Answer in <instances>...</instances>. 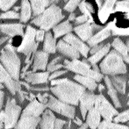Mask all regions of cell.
Returning <instances> with one entry per match:
<instances>
[{
    "instance_id": "cell-1",
    "label": "cell",
    "mask_w": 129,
    "mask_h": 129,
    "mask_svg": "<svg viewBox=\"0 0 129 129\" xmlns=\"http://www.w3.org/2000/svg\"><path fill=\"white\" fill-rule=\"evenodd\" d=\"M50 90L52 93L62 102L72 105H79L81 96L87 90L77 82H73L67 78L51 80Z\"/></svg>"
},
{
    "instance_id": "cell-2",
    "label": "cell",
    "mask_w": 129,
    "mask_h": 129,
    "mask_svg": "<svg viewBox=\"0 0 129 129\" xmlns=\"http://www.w3.org/2000/svg\"><path fill=\"white\" fill-rule=\"evenodd\" d=\"M48 108L46 104L34 100L25 107L20 118L13 129H37L42 113Z\"/></svg>"
},
{
    "instance_id": "cell-3",
    "label": "cell",
    "mask_w": 129,
    "mask_h": 129,
    "mask_svg": "<svg viewBox=\"0 0 129 129\" xmlns=\"http://www.w3.org/2000/svg\"><path fill=\"white\" fill-rule=\"evenodd\" d=\"M99 68L101 73L107 76L125 75L127 71L123 56L116 50H112L106 54Z\"/></svg>"
},
{
    "instance_id": "cell-4",
    "label": "cell",
    "mask_w": 129,
    "mask_h": 129,
    "mask_svg": "<svg viewBox=\"0 0 129 129\" xmlns=\"http://www.w3.org/2000/svg\"><path fill=\"white\" fill-rule=\"evenodd\" d=\"M63 18L64 16L61 12V9L53 4L42 13L36 16L35 19L32 20V23L41 29L48 31L51 28H54L56 25H58V23L61 21Z\"/></svg>"
},
{
    "instance_id": "cell-5",
    "label": "cell",
    "mask_w": 129,
    "mask_h": 129,
    "mask_svg": "<svg viewBox=\"0 0 129 129\" xmlns=\"http://www.w3.org/2000/svg\"><path fill=\"white\" fill-rule=\"evenodd\" d=\"M0 62L13 79L19 81L20 77V59L18 56L15 48L9 42L2 50L0 54Z\"/></svg>"
},
{
    "instance_id": "cell-6",
    "label": "cell",
    "mask_w": 129,
    "mask_h": 129,
    "mask_svg": "<svg viewBox=\"0 0 129 129\" xmlns=\"http://www.w3.org/2000/svg\"><path fill=\"white\" fill-rule=\"evenodd\" d=\"M22 109L17 105L14 99H7L5 107L4 110V118H5V129L14 128L20 118Z\"/></svg>"
},
{
    "instance_id": "cell-7",
    "label": "cell",
    "mask_w": 129,
    "mask_h": 129,
    "mask_svg": "<svg viewBox=\"0 0 129 129\" xmlns=\"http://www.w3.org/2000/svg\"><path fill=\"white\" fill-rule=\"evenodd\" d=\"M36 29L31 26H26V31L23 35V40L21 44L18 47L17 51L19 53L26 54V55H31L33 53L37 50L38 43H36Z\"/></svg>"
},
{
    "instance_id": "cell-8",
    "label": "cell",
    "mask_w": 129,
    "mask_h": 129,
    "mask_svg": "<svg viewBox=\"0 0 129 129\" xmlns=\"http://www.w3.org/2000/svg\"><path fill=\"white\" fill-rule=\"evenodd\" d=\"M47 106L52 110L53 112H56L58 114L67 117L69 119H74L76 115V108L75 105H70L65 102H62L56 97L49 96L48 100L47 103Z\"/></svg>"
},
{
    "instance_id": "cell-9",
    "label": "cell",
    "mask_w": 129,
    "mask_h": 129,
    "mask_svg": "<svg viewBox=\"0 0 129 129\" xmlns=\"http://www.w3.org/2000/svg\"><path fill=\"white\" fill-rule=\"evenodd\" d=\"M95 108L99 112L103 119L106 120H113L114 117L119 113L116 107L109 102L102 94L97 95Z\"/></svg>"
},
{
    "instance_id": "cell-10",
    "label": "cell",
    "mask_w": 129,
    "mask_h": 129,
    "mask_svg": "<svg viewBox=\"0 0 129 129\" xmlns=\"http://www.w3.org/2000/svg\"><path fill=\"white\" fill-rule=\"evenodd\" d=\"M5 86L13 95L20 90V83L13 79L0 62V90L5 88Z\"/></svg>"
},
{
    "instance_id": "cell-11",
    "label": "cell",
    "mask_w": 129,
    "mask_h": 129,
    "mask_svg": "<svg viewBox=\"0 0 129 129\" xmlns=\"http://www.w3.org/2000/svg\"><path fill=\"white\" fill-rule=\"evenodd\" d=\"M63 64H64V68L78 75L90 77L92 71L90 64H88L85 61H80L78 59H72V61L64 60Z\"/></svg>"
},
{
    "instance_id": "cell-12",
    "label": "cell",
    "mask_w": 129,
    "mask_h": 129,
    "mask_svg": "<svg viewBox=\"0 0 129 129\" xmlns=\"http://www.w3.org/2000/svg\"><path fill=\"white\" fill-rule=\"evenodd\" d=\"M96 99H97V95L94 94L93 91L86 90L81 96V99L79 101V108L81 112L83 119H86V116L88 112L91 108L95 107Z\"/></svg>"
},
{
    "instance_id": "cell-13",
    "label": "cell",
    "mask_w": 129,
    "mask_h": 129,
    "mask_svg": "<svg viewBox=\"0 0 129 129\" xmlns=\"http://www.w3.org/2000/svg\"><path fill=\"white\" fill-rule=\"evenodd\" d=\"M63 41H65L66 42H68V43H70V45H72L76 49L79 51V53L83 56V57H87L89 52H90V48H89L86 44H84L82 40L78 39V38L76 37L74 34H66V36H64Z\"/></svg>"
},
{
    "instance_id": "cell-14",
    "label": "cell",
    "mask_w": 129,
    "mask_h": 129,
    "mask_svg": "<svg viewBox=\"0 0 129 129\" xmlns=\"http://www.w3.org/2000/svg\"><path fill=\"white\" fill-rule=\"evenodd\" d=\"M33 59H34V64L32 66L33 72H35L37 70L45 71L47 70L48 61V53L45 51L35 52Z\"/></svg>"
},
{
    "instance_id": "cell-15",
    "label": "cell",
    "mask_w": 129,
    "mask_h": 129,
    "mask_svg": "<svg viewBox=\"0 0 129 129\" xmlns=\"http://www.w3.org/2000/svg\"><path fill=\"white\" fill-rule=\"evenodd\" d=\"M57 50L65 56L70 58V59H79L80 53L78 50L76 49L72 45L66 42L65 41H60L57 43Z\"/></svg>"
},
{
    "instance_id": "cell-16",
    "label": "cell",
    "mask_w": 129,
    "mask_h": 129,
    "mask_svg": "<svg viewBox=\"0 0 129 129\" xmlns=\"http://www.w3.org/2000/svg\"><path fill=\"white\" fill-rule=\"evenodd\" d=\"M1 32L10 37H14L17 35H24V25L20 23L13 24H2L0 25Z\"/></svg>"
},
{
    "instance_id": "cell-17",
    "label": "cell",
    "mask_w": 129,
    "mask_h": 129,
    "mask_svg": "<svg viewBox=\"0 0 129 129\" xmlns=\"http://www.w3.org/2000/svg\"><path fill=\"white\" fill-rule=\"evenodd\" d=\"M94 27L95 26L92 25L90 22H86L81 24L80 26H77L74 28L75 33L79 36V38L83 41H88L92 36V34L94 32Z\"/></svg>"
},
{
    "instance_id": "cell-18",
    "label": "cell",
    "mask_w": 129,
    "mask_h": 129,
    "mask_svg": "<svg viewBox=\"0 0 129 129\" xmlns=\"http://www.w3.org/2000/svg\"><path fill=\"white\" fill-rule=\"evenodd\" d=\"M59 0H30L32 12L34 16H38L42 13L47 8L54 3H57Z\"/></svg>"
},
{
    "instance_id": "cell-19",
    "label": "cell",
    "mask_w": 129,
    "mask_h": 129,
    "mask_svg": "<svg viewBox=\"0 0 129 129\" xmlns=\"http://www.w3.org/2000/svg\"><path fill=\"white\" fill-rule=\"evenodd\" d=\"M49 73L48 71L43 72H29L25 77V80L27 83H30L32 84H41L45 83L49 80Z\"/></svg>"
},
{
    "instance_id": "cell-20",
    "label": "cell",
    "mask_w": 129,
    "mask_h": 129,
    "mask_svg": "<svg viewBox=\"0 0 129 129\" xmlns=\"http://www.w3.org/2000/svg\"><path fill=\"white\" fill-rule=\"evenodd\" d=\"M57 118L54 116V112L49 108L46 109L41 115V119L39 126L40 129H54V123Z\"/></svg>"
},
{
    "instance_id": "cell-21",
    "label": "cell",
    "mask_w": 129,
    "mask_h": 129,
    "mask_svg": "<svg viewBox=\"0 0 129 129\" xmlns=\"http://www.w3.org/2000/svg\"><path fill=\"white\" fill-rule=\"evenodd\" d=\"M101 118L102 116L99 113V112L95 107H93L88 112L85 121L90 129H98L101 122Z\"/></svg>"
},
{
    "instance_id": "cell-22",
    "label": "cell",
    "mask_w": 129,
    "mask_h": 129,
    "mask_svg": "<svg viewBox=\"0 0 129 129\" xmlns=\"http://www.w3.org/2000/svg\"><path fill=\"white\" fill-rule=\"evenodd\" d=\"M111 27L109 25H107L106 27H105L104 29H102L101 31H99V33L95 34V35L91 36L90 39L88 41V44L90 45V47H93L95 45H98L99 43L102 42L103 41H105V39L109 37L111 35Z\"/></svg>"
},
{
    "instance_id": "cell-23",
    "label": "cell",
    "mask_w": 129,
    "mask_h": 129,
    "mask_svg": "<svg viewBox=\"0 0 129 129\" xmlns=\"http://www.w3.org/2000/svg\"><path fill=\"white\" fill-rule=\"evenodd\" d=\"M117 2V0H105V4L103 5L102 7H100V10L99 12V20L102 23H105L107 19L109 18V15L113 10L114 4Z\"/></svg>"
},
{
    "instance_id": "cell-24",
    "label": "cell",
    "mask_w": 129,
    "mask_h": 129,
    "mask_svg": "<svg viewBox=\"0 0 129 129\" xmlns=\"http://www.w3.org/2000/svg\"><path fill=\"white\" fill-rule=\"evenodd\" d=\"M74 79L79 83L80 84H82L83 86H84L85 88L88 90H90V91H93L98 88V84L97 82L94 79L90 78V77H87V76H82V75H76L74 77Z\"/></svg>"
},
{
    "instance_id": "cell-25",
    "label": "cell",
    "mask_w": 129,
    "mask_h": 129,
    "mask_svg": "<svg viewBox=\"0 0 129 129\" xmlns=\"http://www.w3.org/2000/svg\"><path fill=\"white\" fill-rule=\"evenodd\" d=\"M32 6H31L30 0H22L20 5V14H19V20L23 23H26L31 19L32 16Z\"/></svg>"
},
{
    "instance_id": "cell-26",
    "label": "cell",
    "mask_w": 129,
    "mask_h": 129,
    "mask_svg": "<svg viewBox=\"0 0 129 129\" xmlns=\"http://www.w3.org/2000/svg\"><path fill=\"white\" fill-rule=\"evenodd\" d=\"M57 49V45H56L55 38L53 36L51 33L48 32L45 34L44 39V45H43V50L48 54H54Z\"/></svg>"
},
{
    "instance_id": "cell-27",
    "label": "cell",
    "mask_w": 129,
    "mask_h": 129,
    "mask_svg": "<svg viewBox=\"0 0 129 129\" xmlns=\"http://www.w3.org/2000/svg\"><path fill=\"white\" fill-rule=\"evenodd\" d=\"M69 21L70 20L64 21V22L61 23V24L56 25L53 28V32H54V35L55 39L61 37V36L65 35V34H70L72 31V29H73L72 28V25Z\"/></svg>"
},
{
    "instance_id": "cell-28",
    "label": "cell",
    "mask_w": 129,
    "mask_h": 129,
    "mask_svg": "<svg viewBox=\"0 0 129 129\" xmlns=\"http://www.w3.org/2000/svg\"><path fill=\"white\" fill-rule=\"evenodd\" d=\"M111 80H112L116 90L122 95H125L126 91V82H127L126 78L125 77H119L118 75H115L111 76Z\"/></svg>"
},
{
    "instance_id": "cell-29",
    "label": "cell",
    "mask_w": 129,
    "mask_h": 129,
    "mask_svg": "<svg viewBox=\"0 0 129 129\" xmlns=\"http://www.w3.org/2000/svg\"><path fill=\"white\" fill-rule=\"evenodd\" d=\"M110 48H111V45L109 44V43L104 45L103 48H101L100 50H99L97 53H95V54H92L90 57H89L88 61L91 65L97 64V63L99 62V61H100L103 57H105V56L108 54L109 51H110Z\"/></svg>"
},
{
    "instance_id": "cell-30",
    "label": "cell",
    "mask_w": 129,
    "mask_h": 129,
    "mask_svg": "<svg viewBox=\"0 0 129 129\" xmlns=\"http://www.w3.org/2000/svg\"><path fill=\"white\" fill-rule=\"evenodd\" d=\"M98 129H129V126L121 125L120 123L114 122L113 120L104 119L100 122Z\"/></svg>"
},
{
    "instance_id": "cell-31",
    "label": "cell",
    "mask_w": 129,
    "mask_h": 129,
    "mask_svg": "<svg viewBox=\"0 0 129 129\" xmlns=\"http://www.w3.org/2000/svg\"><path fill=\"white\" fill-rule=\"evenodd\" d=\"M112 47L114 48V49L116 50L118 53L121 54L123 56V58L128 55V48L125 43H123V41L119 38H115L113 40L112 42Z\"/></svg>"
},
{
    "instance_id": "cell-32",
    "label": "cell",
    "mask_w": 129,
    "mask_h": 129,
    "mask_svg": "<svg viewBox=\"0 0 129 129\" xmlns=\"http://www.w3.org/2000/svg\"><path fill=\"white\" fill-rule=\"evenodd\" d=\"M109 26L111 27V30L113 35H119V36H128L129 35V27L128 28H119L115 26L114 21H112L109 23Z\"/></svg>"
},
{
    "instance_id": "cell-33",
    "label": "cell",
    "mask_w": 129,
    "mask_h": 129,
    "mask_svg": "<svg viewBox=\"0 0 129 129\" xmlns=\"http://www.w3.org/2000/svg\"><path fill=\"white\" fill-rule=\"evenodd\" d=\"M117 90H116L115 88H112V89H109L107 90V94L108 96L111 98L112 99V103H113V105L116 107V108H120L121 107V104L119 102V97L117 95Z\"/></svg>"
},
{
    "instance_id": "cell-34",
    "label": "cell",
    "mask_w": 129,
    "mask_h": 129,
    "mask_svg": "<svg viewBox=\"0 0 129 129\" xmlns=\"http://www.w3.org/2000/svg\"><path fill=\"white\" fill-rule=\"evenodd\" d=\"M114 12H129V0H121L117 2Z\"/></svg>"
},
{
    "instance_id": "cell-35",
    "label": "cell",
    "mask_w": 129,
    "mask_h": 129,
    "mask_svg": "<svg viewBox=\"0 0 129 129\" xmlns=\"http://www.w3.org/2000/svg\"><path fill=\"white\" fill-rule=\"evenodd\" d=\"M114 122L117 123H125L129 121V109L124 111V112L118 113V115H116L113 119Z\"/></svg>"
},
{
    "instance_id": "cell-36",
    "label": "cell",
    "mask_w": 129,
    "mask_h": 129,
    "mask_svg": "<svg viewBox=\"0 0 129 129\" xmlns=\"http://www.w3.org/2000/svg\"><path fill=\"white\" fill-rule=\"evenodd\" d=\"M19 19V13L16 11H6L0 15V19Z\"/></svg>"
},
{
    "instance_id": "cell-37",
    "label": "cell",
    "mask_w": 129,
    "mask_h": 129,
    "mask_svg": "<svg viewBox=\"0 0 129 129\" xmlns=\"http://www.w3.org/2000/svg\"><path fill=\"white\" fill-rule=\"evenodd\" d=\"M80 3H81V0H69L64 6V10L69 12H73L80 5Z\"/></svg>"
},
{
    "instance_id": "cell-38",
    "label": "cell",
    "mask_w": 129,
    "mask_h": 129,
    "mask_svg": "<svg viewBox=\"0 0 129 129\" xmlns=\"http://www.w3.org/2000/svg\"><path fill=\"white\" fill-rule=\"evenodd\" d=\"M18 0H0V10L8 11L14 5Z\"/></svg>"
},
{
    "instance_id": "cell-39",
    "label": "cell",
    "mask_w": 129,
    "mask_h": 129,
    "mask_svg": "<svg viewBox=\"0 0 129 129\" xmlns=\"http://www.w3.org/2000/svg\"><path fill=\"white\" fill-rule=\"evenodd\" d=\"M90 20V18L88 17L87 15L85 14H83V15L79 16V17L76 18L75 19V23L77 25H79V24H83V23H86Z\"/></svg>"
},
{
    "instance_id": "cell-40",
    "label": "cell",
    "mask_w": 129,
    "mask_h": 129,
    "mask_svg": "<svg viewBox=\"0 0 129 129\" xmlns=\"http://www.w3.org/2000/svg\"><path fill=\"white\" fill-rule=\"evenodd\" d=\"M63 67H64V64H61V63L60 62V63H56V64H54V65H48L47 70H48V72H54V71H56V70H59L60 69L63 68Z\"/></svg>"
},
{
    "instance_id": "cell-41",
    "label": "cell",
    "mask_w": 129,
    "mask_h": 129,
    "mask_svg": "<svg viewBox=\"0 0 129 129\" xmlns=\"http://www.w3.org/2000/svg\"><path fill=\"white\" fill-rule=\"evenodd\" d=\"M35 39H36V41H38V42H41V41H44V39H45V30L41 29V30L36 31Z\"/></svg>"
},
{
    "instance_id": "cell-42",
    "label": "cell",
    "mask_w": 129,
    "mask_h": 129,
    "mask_svg": "<svg viewBox=\"0 0 129 129\" xmlns=\"http://www.w3.org/2000/svg\"><path fill=\"white\" fill-rule=\"evenodd\" d=\"M67 72V70H56V71H54L51 75L49 76V80L51 81V80H54L55 79V78H57L58 77H60V76L63 75V74H65Z\"/></svg>"
},
{
    "instance_id": "cell-43",
    "label": "cell",
    "mask_w": 129,
    "mask_h": 129,
    "mask_svg": "<svg viewBox=\"0 0 129 129\" xmlns=\"http://www.w3.org/2000/svg\"><path fill=\"white\" fill-rule=\"evenodd\" d=\"M66 124V121L61 119H56L55 123H54V129H62L64 125Z\"/></svg>"
},
{
    "instance_id": "cell-44",
    "label": "cell",
    "mask_w": 129,
    "mask_h": 129,
    "mask_svg": "<svg viewBox=\"0 0 129 129\" xmlns=\"http://www.w3.org/2000/svg\"><path fill=\"white\" fill-rule=\"evenodd\" d=\"M103 46H104L103 44H101V45H99V44H98V45H95V46L92 47V48L90 50V53L91 54H95V53H97L98 51H99V50H100L101 48H103Z\"/></svg>"
},
{
    "instance_id": "cell-45",
    "label": "cell",
    "mask_w": 129,
    "mask_h": 129,
    "mask_svg": "<svg viewBox=\"0 0 129 129\" xmlns=\"http://www.w3.org/2000/svg\"><path fill=\"white\" fill-rule=\"evenodd\" d=\"M5 92L2 90H0V110L3 108L4 106V101H5Z\"/></svg>"
},
{
    "instance_id": "cell-46",
    "label": "cell",
    "mask_w": 129,
    "mask_h": 129,
    "mask_svg": "<svg viewBox=\"0 0 129 129\" xmlns=\"http://www.w3.org/2000/svg\"><path fill=\"white\" fill-rule=\"evenodd\" d=\"M88 127H89L88 124L85 122V123H83V124L79 126V128H78V129H88Z\"/></svg>"
},
{
    "instance_id": "cell-47",
    "label": "cell",
    "mask_w": 129,
    "mask_h": 129,
    "mask_svg": "<svg viewBox=\"0 0 129 129\" xmlns=\"http://www.w3.org/2000/svg\"><path fill=\"white\" fill-rule=\"evenodd\" d=\"M75 123H76V124H77L79 126H81L82 124H83V122H82V120H81V119H78V118H76V119H75Z\"/></svg>"
},
{
    "instance_id": "cell-48",
    "label": "cell",
    "mask_w": 129,
    "mask_h": 129,
    "mask_svg": "<svg viewBox=\"0 0 129 129\" xmlns=\"http://www.w3.org/2000/svg\"><path fill=\"white\" fill-rule=\"evenodd\" d=\"M76 19V17H75V14L74 13H71L70 15V17H69V20L70 21H73V20H75Z\"/></svg>"
},
{
    "instance_id": "cell-49",
    "label": "cell",
    "mask_w": 129,
    "mask_h": 129,
    "mask_svg": "<svg viewBox=\"0 0 129 129\" xmlns=\"http://www.w3.org/2000/svg\"><path fill=\"white\" fill-rule=\"evenodd\" d=\"M7 40H8V37H4V38H2V39H0V46H1L5 41H6Z\"/></svg>"
},
{
    "instance_id": "cell-50",
    "label": "cell",
    "mask_w": 129,
    "mask_h": 129,
    "mask_svg": "<svg viewBox=\"0 0 129 129\" xmlns=\"http://www.w3.org/2000/svg\"><path fill=\"white\" fill-rule=\"evenodd\" d=\"M104 89H105V87H104L102 84H99V91H103Z\"/></svg>"
},
{
    "instance_id": "cell-51",
    "label": "cell",
    "mask_w": 129,
    "mask_h": 129,
    "mask_svg": "<svg viewBox=\"0 0 129 129\" xmlns=\"http://www.w3.org/2000/svg\"><path fill=\"white\" fill-rule=\"evenodd\" d=\"M33 90H39L40 89L39 88H34ZM47 90V89H41V90Z\"/></svg>"
},
{
    "instance_id": "cell-52",
    "label": "cell",
    "mask_w": 129,
    "mask_h": 129,
    "mask_svg": "<svg viewBox=\"0 0 129 129\" xmlns=\"http://www.w3.org/2000/svg\"><path fill=\"white\" fill-rule=\"evenodd\" d=\"M126 46H127V48L129 49V40H127V41H126Z\"/></svg>"
},
{
    "instance_id": "cell-53",
    "label": "cell",
    "mask_w": 129,
    "mask_h": 129,
    "mask_svg": "<svg viewBox=\"0 0 129 129\" xmlns=\"http://www.w3.org/2000/svg\"><path fill=\"white\" fill-rule=\"evenodd\" d=\"M19 9V7H15V8H14V11H18Z\"/></svg>"
},
{
    "instance_id": "cell-54",
    "label": "cell",
    "mask_w": 129,
    "mask_h": 129,
    "mask_svg": "<svg viewBox=\"0 0 129 129\" xmlns=\"http://www.w3.org/2000/svg\"><path fill=\"white\" fill-rule=\"evenodd\" d=\"M127 105H129V100H128V101H127Z\"/></svg>"
},
{
    "instance_id": "cell-55",
    "label": "cell",
    "mask_w": 129,
    "mask_h": 129,
    "mask_svg": "<svg viewBox=\"0 0 129 129\" xmlns=\"http://www.w3.org/2000/svg\"><path fill=\"white\" fill-rule=\"evenodd\" d=\"M0 33H1V28H0Z\"/></svg>"
},
{
    "instance_id": "cell-56",
    "label": "cell",
    "mask_w": 129,
    "mask_h": 129,
    "mask_svg": "<svg viewBox=\"0 0 129 129\" xmlns=\"http://www.w3.org/2000/svg\"><path fill=\"white\" fill-rule=\"evenodd\" d=\"M128 126H129V121H128Z\"/></svg>"
},
{
    "instance_id": "cell-57",
    "label": "cell",
    "mask_w": 129,
    "mask_h": 129,
    "mask_svg": "<svg viewBox=\"0 0 129 129\" xmlns=\"http://www.w3.org/2000/svg\"><path fill=\"white\" fill-rule=\"evenodd\" d=\"M128 52H129V49H128Z\"/></svg>"
}]
</instances>
